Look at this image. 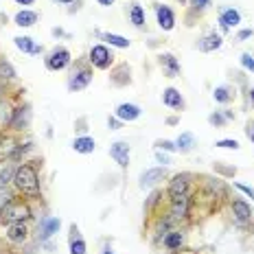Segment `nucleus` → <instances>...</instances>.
<instances>
[{"instance_id": "10", "label": "nucleus", "mask_w": 254, "mask_h": 254, "mask_svg": "<svg viewBox=\"0 0 254 254\" xmlns=\"http://www.w3.org/2000/svg\"><path fill=\"white\" fill-rule=\"evenodd\" d=\"M156 20H158V26L162 31H173L176 29V13L171 11V7L167 4H156Z\"/></svg>"}, {"instance_id": "43", "label": "nucleus", "mask_w": 254, "mask_h": 254, "mask_svg": "<svg viewBox=\"0 0 254 254\" xmlns=\"http://www.w3.org/2000/svg\"><path fill=\"white\" fill-rule=\"evenodd\" d=\"M99 4H101V7H112L114 4V0H97Z\"/></svg>"}, {"instance_id": "2", "label": "nucleus", "mask_w": 254, "mask_h": 254, "mask_svg": "<svg viewBox=\"0 0 254 254\" xmlns=\"http://www.w3.org/2000/svg\"><path fill=\"white\" fill-rule=\"evenodd\" d=\"M29 219H31V206L22 197L9 199L0 208V224L2 226H11L15 221H29Z\"/></svg>"}, {"instance_id": "14", "label": "nucleus", "mask_w": 254, "mask_h": 254, "mask_svg": "<svg viewBox=\"0 0 254 254\" xmlns=\"http://www.w3.org/2000/svg\"><path fill=\"white\" fill-rule=\"evenodd\" d=\"M29 237V224L26 221H15V224L7 226V239L11 243H22Z\"/></svg>"}, {"instance_id": "28", "label": "nucleus", "mask_w": 254, "mask_h": 254, "mask_svg": "<svg viewBox=\"0 0 254 254\" xmlns=\"http://www.w3.org/2000/svg\"><path fill=\"white\" fill-rule=\"evenodd\" d=\"M15 147H18V145H15L13 138H9V136H2V138H0V160H2V158L13 156Z\"/></svg>"}, {"instance_id": "20", "label": "nucleus", "mask_w": 254, "mask_h": 254, "mask_svg": "<svg viewBox=\"0 0 254 254\" xmlns=\"http://www.w3.org/2000/svg\"><path fill=\"white\" fill-rule=\"evenodd\" d=\"M72 149L77 153H92L97 149V142H94L92 136H77V138L72 140Z\"/></svg>"}, {"instance_id": "4", "label": "nucleus", "mask_w": 254, "mask_h": 254, "mask_svg": "<svg viewBox=\"0 0 254 254\" xmlns=\"http://www.w3.org/2000/svg\"><path fill=\"white\" fill-rule=\"evenodd\" d=\"M88 60H90V64H92L94 68H99V70H108V68L112 66V62H114V55L105 44H94L92 49H90Z\"/></svg>"}, {"instance_id": "49", "label": "nucleus", "mask_w": 254, "mask_h": 254, "mask_svg": "<svg viewBox=\"0 0 254 254\" xmlns=\"http://www.w3.org/2000/svg\"><path fill=\"white\" fill-rule=\"evenodd\" d=\"M252 232H254V228H252Z\"/></svg>"}, {"instance_id": "7", "label": "nucleus", "mask_w": 254, "mask_h": 254, "mask_svg": "<svg viewBox=\"0 0 254 254\" xmlns=\"http://www.w3.org/2000/svg\"><path fill=\"white\" fill-rule=\"evenodd\" d=\"M217 22H219L224 33H228V31H232L235 26L241 24V11L235 9V7H224L219 11V20H217Z\"/></svg>"}, {"instance_id": "11", "label": "nucleus", "mask_w": 254, "mask_h": 254, "mask_svg": "<svg viewBox=\"0 0 254 254\" xmlns=\"http://www.w3.org/2000/svg\"><path fill=\"white\" fill-rule=\"evenodd\" d=\"M140 114H142V110L136 103H119L114 110V116L119 121H123V123H131V121L140 119Z\"/></svg>"}, {"instance_id": "13", "label": "nucleus", "mask_w": 254, "mask_h": 254, "mask_svg": "<svg viewBox=\"0 0 254 254\" xmlns=\"http://www.w3.org/2000/svg\"><path fill=\"white\" fill-rule=\"evenodd\" d=\"M60 226H62V219L60 217H44L40 224V241H46L51 237H55L60 232Z\"/></svg>"}, {"instance_id": "46", "label": "nucleus", "mask_w": 254, "mask_h": 254, "mask_svg": "<svg viewBox=\"0 0 254 254\" xmlns=\"http://www.w3.org/2000/svg\"><path fill=\"white\" fill-rule=\"evenodd\" d=\"M60 4H70V2H75V0H57Z\"/></svg>"}, {"instance_id": "44", "label": "nucleus", "mask_w": 254, "mask_h": 254, "mask_svg": "<svg viewBox=\"0 0 254 254\" xmlns=\"http://www.w3.org/2000/svg\"><path fill=\"white\" fill-rule=\"evenodd\" d=\"M18 4H24V7H29V4H35V0H15Z\"/></svg>"}, {"instance_id": "1", "label": "nucleus", "mask_w": 254, "mask_h": 254, "mask_svg": "<svg viewBox=\"0 0 254 254\" xmlns=\"http://www.w3.org/2000/svg\"><path fill=\"white\" fill-rule=\"evenodd\" d=\"M13 184H15V189H18L22 195H26L29 199H40L42 197L38 167H35L33 162H22V165L15 169Z\"/></svg>"}, {"instance_id": "3", "label": "nucleus", "mask_w": 254, "mask_h": 254, "mask_svg": "<svg viewBox=\"0 0 254 254\" xmlns=\"http://www.w3.org/2000/svg\"><path fill=\"white\" fill-rule=\"evenodd\" d=\"M189 187H190V176L189 173H178L169 180V187H167V197L171 199H180V197H187L189 195Z\"/></svg>"}, {"instance_id": "24", "label": "nucleus", "mask_w": 254, "mask_h": 254, "mask_svg": "<svg viewBox=\"0 0 254 254\" xmlns=\"http://www.w3.org/2000/svg\"><path fill=\"white\" fill-rule=\"evenodd\" d=\"M70 232H72L70 235V254H86L88 246H86V241L77 235V226H72Z\"/></svg>"}, {"instance_id": "8", "label": "nucleus", "mask_w": 254, "mask_h": 254, "mask_svg": "<svg viewBox=\"0 0 254 254\" xmlns=\"http://www.w3.org/2000/svg\"><path fill=\"white\" fill-rule=\"evenodd\" d=\"M110 158L119 165L121 169L129 167V145L125 140H116L110 145Z\"/></svg>"}, {"instance_id": "6", "label": "nucleus", "mask_w": 254, "mask_h": 254, "mask_svg": "<svg viewBox=\"0 0 254 254\" xmlns=\"http://www.w3.org/2000/svg\"><path fill=\"white\" fill-rule=\"evenodd\" d=\"M92 68H88V66H79L72 70V75L70 79H68V90L70 92H77V90H83V88H88L90 83H92Z\"/></svg>"}, {"instance_id": "23", "label": "nucleus", "mask_w": 254, "mask_h": 254, "mask_svg": "<svg viewBox=\"0 0 254 254\" xmlns=\"http://www.w3.org/2000/svg\"><path fill=\"white\" fill-rule=\"evenodd\" d=\"M97 35L103 42H108L110 46H116V49H129V40L123 38V35H116V33H103V31H97Z\"/></svg>"}, {"instance_id": "40", "label": "nucleus", "mask_w": 254, "mask_h": 254, "mask_svg": "<svg viewBox=\"0 0 254 254\" xmlns=\"http://www.w3.org/2000/svg\"><path fill=\"white\" fill-rule=\"evenodd\" d=\"M160 197H162V193H160V190H153V193H151V197H149V202H147V210H151L153 206L158 204V199H160Z\"/></svg>"}, {"instance_id": "33", "label": "nucleus", "mask_w": 254, "mask_h": 254, "mask_svg": "<svg viewBox=\"0 0 254 254\" xmlns=\"http://www.w3.org/2000/svg\"><path fill=\"white\" fill-rule=\"evenodd\" d=\"M226 121H228V119H226L224 114H219V112H213V114L208 116V123H210V125H215V127H224V125H226Z\"/></svg>"}, {"instance_id": "35", "label": "nucleus", "mask_w": 254, "mask_h": 254, "mask_svg": "<svg viewBox=\"0 0 254 254\" xmlns=\"http://www.w3.org/2000/svg\"><path fill=\"white\" fill-rule=\"evenodd\" d=\"M241 66L254 75V57L250 55V53H243V55H241Z\"/></svg>"}, {"instance_id": "12", "label": "nucleus", "mask_w": 254, "mask_h": 254, "mask_svg": "<svg viewBox=\"0 0 254 254\" xmlns=\"http://www.w3.org/2000/svg\"><path fill=\"white\" fill-rule=\"evenodd\" d=\"M184 241H187V237H184L182 230H169L167 235L162 237V246H165L169 252H180L184 248Z\"/></svg>"}, {"instance_id": "41", "label": "nucleus", "mask_w": 254, "mask_h": 254, "mask_svg": "<svg viewBox=\"0 0 254 254\" xmlns=\"http://www.w3.org/2000/svg\"><path fill=\"white\" fill-rule=\"evenodd\" d=\"M121 125H123V121H119L116 116H110V119H108V127H110V129H121Z\"/></svg>"}, {"instance_id": "39", "label": "nucleus", "mask_w": 254, "mask_h": 254, "mask_svg": "<svg viewBox=\"0 0 254 254\" xmlns=\"http://www.w3.org/2000/svg\"><path fill=\"white\" fill-rule=\"evenodd\" d=\"M156 160H158V162H160V165H162V167L171 165V158H169V156H167V153H162L160 149H156Z\"/></svg>"}, {"instance_id": "29", "label": "nucleus", "mask_w": 254, "mask_h": 254, "mask_svg": "<svg viewBox=\"0 0 254 254\" xmlns=\"http://www.w3.org/2000/svg\"><path fill=\"white\" fill-rule=\"evenodd\" d=\"M13 173H15L13 165H9V162H4V165H0V190H2V189L7 187V184L13 180Z\"/></svg>"}, {"instance_id": "25", "label": "nucleus", "mask_w": 254, "mask_h": 254, "mask_svg": "<svg viewBox=\"0 0 254 254\" xmlns=\"http://www.w3.org/2000/svg\"><path fill=\"white\" fill-rule=\"evenodd\" d=\"M129 20L136 29H142V26H145V9H142L138 2H134L129 7Z\"/></svg>"}, {"instance_id": "27", "label": "nucleus", "mask_w": 254, "mask_h": 254, "mask_svg": "<svg viewBox=\"0 0 254 254\" xmlns=\"http://www.w3.org/2000/svg\"><path fill=\"white\" fill-rule=\"evenodd\" d=\"M176 145H178V151L187 153V151H190V149L195 147V136L190 134V131H184V134H180V136H178Z\"/></svg>"}, {"instance_id": "36", "label": "nucleus", "mask_w": 254, "mask_h": 254, "mask_svg": "<svg viewBox=\"0 0 254 254\" xmlns=\"http://www.w3.org/2000/svg\"><path fill=\"white\" fill-rule=\"evenodd\" d=\"M254 35V29H241L239 33L235 35V42H246V40H250Z\"/></svg>"}, {"instance_id": "45", "label": "nucleus", "mask_w": 254, "mask_h": 254, "mask_svg": "<svg viewBox=\"0 0 254 254\" xmlns=\"http://www.w3.org/2000/svg\"><path fill=\"white\" fill-rule=\"evenodd\" d=\"M250 103H252V105H254V86H252V88H250Z\"/></svg>"}, {"instance_id": "37", "label": "nucleus", "mask_w": 254, "mask_h": 254, "mask_svg": "<svg viewBox=\"0 0 254 254\" xmlns=\"http://www.w3.org/2000/svg\"><path fill=\"white\" fill-rule=\"evenodd\" d=\"M235 189H239L241 193H246L248 197H250L252 202H254V189H252V187H248V184H241V182H235Z\"/></svg>"}, {"instance_id": "26", "label": "nucleus", "mask_w": 254, "mask_h": 254, "mask_svg": "<svg viewBox=\"0 0 254 254\" xmlns=\"http://www.w3.org/2000/svg\"><path fill=\"white\" fill-rule=\"evenodd\" d=\"M213 99L217 103H230L232 99H235V90H232L230 86H219V88H215Z\"/></svg>"}, {"instance_id": "32", "label": "nucleus", "mask_w": 254, "mask_h": 254, "mask_svg": "<svg viewBox=\"0 0 254 254\" xmlns=\"http://www.w3.org/2000/svg\"><path fill=\"white\" fill-rule=\"evenodd\" d=\"M215 147H219V149H232V151H239L241 149L239 140H235V138H221V140L215 142Z\"/></svg>"}, {"instance_id": "18", "label": "nucleus", "mask_w": 254, "mask_h": 254, "mask_svg": "<svg viewBox=\"0 0 254 254\" xmlns=\"http://www.w3.org/2000/svg\"><path fill=\"white\" fill-rule=\"evenodd\" d=\"M158 62H160L162 72H165L167 77H171V79H173V77H178V75H180V62L171 55V53H162L160 60H158Z\"/></svg>"}, {"instance_id": "34", "label": "nucleus", "mask_w": 254, "mask_h": 254, "mask_svg": "<svg viewBox=\"0 0 254 254\" xmlns=\"http://www.w3.org/2000/svg\"><path fill=\"white\" fill-rule=\"evenodd\" d=\"M156 149H160V151H178V145L176 142H171V140H158L156 142Z\"/></svg>"}, {"instance_id": "16", "label": "nucleus", "mask_w": 254, "mask_h": 254, "mask_svg": "<svg viewBox=\"0 0 254 254\" xmlns=\"http://www.w3.org/2000/svg\"><path fill=\"white\" fill-rule=\"evenodd\" d=\"M167 178V171H165V167H158V169H149V171H145L140 176V189H151V187H156L160 180H165Z\"/></svg>"}, {"instance_id": "22", "label": "nucleus", "mask_w": 254, "mask_h": 254, "mask_svg": "<svg viewBox=\"0 0 254 254\" xmlns=\"http://www.w3.org/2000/svg\"><path fill=\"white\" fill-rule=\"evenodd\" d=\"M29 119H31V110H29V108H18V110H13L11 127H13V129H24V127L29 125Z\"/></svg>"}, {"instance_id": "31", "label": "nucleus", "mask_w": 254, "mask_h": 254, "mask_svg": "<svg viewBox=\"0 0 254 254\" xmlns=\"http://www.w3.org/2000/svg\"><path fill=\"white\" fill-rule=\"evenodd\" d=\"M11 119H13V110L7 103H0V129L4 125H11Z\"/></svg>"}, {"instance_id": "42", "label": "nucleus", "mask_w": 254, "mask_h": 254, "mask_svg": "<svg viewBox=\"0 0 254 254\" xmlns=\"http://www.w3.org/2000/svg\"><path fill=\"white\" fill-rule=\"evenodd\" d=\"M246 134H248V138H250V140H252V145H254V123H248Z\"/></svg>"}, {"instance_id": "5", "label": "nucleus", "mask_w": 254, "mask_h": 254, "mask_svg": "<svg viewBox=\"0 0 254 254\" xmlns=\"http://www.w3.org/2000/svg\"><path fill=\"white\" fill-rule=\"evenodd\" d=\"M70 51L68 49H64V46H57V49H53L49 53V57H46V68L53 72H57V70H64V68H68L70 66Z\"/></svg>"}, {"instance_id": "47", "label": "nucleus", "mask_w": 254, "mask_h": 254, "mask_svg": "<svg viewBox=\"0 0 254 254\" xmlns=\"http://www.w3.org/2000/svg\"><path fill=\"white\" fill-rule=\"evenodd\" d=\"M101 254H114V252H112V250H110V248H105V250H103Z\"/></svg>"}, {"instance_id": "21", "label": "nucleus", "mask_w": 254, "mask_h": 254, "mask_svg": "<svg viewBox=\"0 0 254 254\" xmlns=\"http://www.w3.org/2000/svg\"><path fill=\"white\" fill-rule=\"evenodd\" d=\"M38 20H40V15L35 13V11H31V9H22V11L15 13L13 22L18 24V26H24V29H29V26H33Z\"/></svg>"}, {"instance_id": "9", "label": "nucleus", "mask_w": 254, "mask_h": 254, "mask_svg": "<svg viewBox=\"0 0 254 254\" xmlns=\"http://www.w3.org/2000/svg\"><path fill=\"white\" fill-rule=\"evenodd\" d=\"M232 215H235L237 224L246 226V224H250V221H252V217H254V210H252V206L248 204L246 199L237 197V199H232Z\"/></svg>"}, {"instance_id": "15", "label": "nucleus", "mask_w": 254, "mask_h": 254, "mask_svg": "<svg viewBox=\"0 0 254 254\" xmlns=\"http://www.w3.org/2000/svg\"><path fill=\"white\" fill-rule=\"evenodd\" d=\"M221 44H224V38H221L219 33H206L202 40H197V51L202 53H213L217 49H221Z\"/></svg>"}, {"instance_id": "48", "label": "nucleus", "mask_w": 254, "mask_h": 254, "mask_svg": "<svg viewBox=\"0 0 254 254\" xmlns=\"http://www.w3.org/2000/svg\"><path fill=\"white\" fill-rule=\"evenodd\" d=\"M171 254H178V252H171Z\"/></svg>"}, {"instance_id": "17", "label": "nucleus", "mask_w": 254, "mask_h": 254, "mask_svg": "<svg viewBox=\"0 0 254 254\" xmlns=\"http://www.w3.org/2000/svg\"><path fill=\"white\" fill-rule=\"evenodd\" d=\"M162 103L171 110H182L184 108V99L180 94L178 88H165L162 90Z\"/></svg>"}, {"instance_id": "30", "label": "nucleus", "mask_w": 254, "mask_h": 254, "mask_svg": "<svg viewBox=\"0 0 254 254\" xmlns=\"http://www.w3.org/2000/svg\"><path fill=\"white\" fill-rule=\"evenodd\" d=\"M13 77H15V70L11 68V64L4 62V60H0V83L11 81Z\"/></svg>"}, {"instance_id": "19", "label": "nucleus", "mask_w": 254, "mask_h": 254, "mask_svg": "<svg viewBox=\"0 0 254 254\" xmlns=\"http://www.w3.org/2000/svg\"><path fill=\"white\" fill-rule=\"evenodd\" d=\"M13 44H15V49H20L22 53H29V55H40L42 53V46L35 44L33 38H26V35H18V38H13Z\"/></svg>"}, {"instance_id": "38", "label": "nucleus", "mask_w": 254, "mask_h": 254, "mask_svg": "<svg viewBox=\"0 0 254 254\" xmlns=\"http://www.w3.org/2000/svg\"><path fill=\"white\" fill-rule=\"evenodd\" d=\"M190 4H193V9H197V11H204V9L210 7V0H189Z\"/></svg>"}]
</instances>
